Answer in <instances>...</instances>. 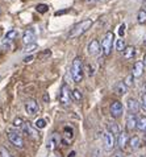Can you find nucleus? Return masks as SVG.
Segmentation results:
<instances>
[{
    "label": "nucleus",
    "instance_id": "f257e3e1",
    "mask_svg": "<svg viewBox=\"0 0 146 157\" xmlns=\"http://www.w3.org/2000/svg\"><path fill=\"white\" fill-rule=\"evenodd\" d=\"M92 24H93V21L91 19H86V20L79 21V23L75 24L74 27L71 28L70 32H68V38H78L80 36H83V34L92 27Z\"/></svg>",
    "mask_w": 146,
    "mask_h": 157
},
{
    "label": "nucleus",
    "instance_id": "2f4dec72",
    "mask_svg": "<svg viewBox=\"0 0 146 157\" xmlns=\"http://www.w3.org/2000/svg\"><path fill=\"white\" fill-rule=\"evenodd\" d=\"M13 127H17V128H23L24 127V121L21 117H16L13 120Z\"/></svg>",
    "mask_w": 146,
    "mask_h": 157
},
{
    "label": "nucleus",
    "instance_id": "9b49d317",
    "mask_svg": "<svg viewBox=\"0 0 146 157\" xmlns=\"http://www.w3.org/2000/svg\"><path fill=\"white\" fill-rule=\"evenodd\" d=\"M87 50H88V54L89 56H97L99 53H100V50H101L100 42H99L97 40H92L91 42L88 44Z\"/></svg>",
    "mask_w": 146,
    "mask_h": 157
},
{
    "label": "nucleus",
    "instance_id": "79ce46f5",
    "mask_svg": "<svg viewBox=\"0 0 146 157\" xmlns=\"http://www.w3.org/2000/svg\"><path fill=\"white\" fill-rule=\"evenodd\" d=\"M144 45L146 46V36H145V38H144Z\"/></svg>",
    "mask_w": 146,
    "mask_h": 157
},
{
    "label": "nucleus",
    "instance_id": "f704fd0d",
    "mask_svg": "<svg viewBox=\"0 0 146 157\" xmlns=\"http://www.w3.org/2000/svg\"><path fill=\"white\" fill-rule=\"evenodd\" d=\"M111 157H125V156H124L122 151H117V152H115V153L111 156Z\"/></svg>",
    "mask_w": 146,
    "mask_h": 157
},
{
    "label": "nucleus",
    "instance_id": "9d476101",
    "mask_svg": "<svg viewBox=\"0 0 146 157\" xmlns=\"http://www.w3.org/2000/svg\"><path fill=\"white\" fill-rule=\"evenodd\" d=\"M36 38H37V36H36V32L32 29V28H29V29H27L24 32V34H23V42L25 44V45H31V44H36Z\"/></svg>",
    "mask_w": 146,
    "mask_h": 157
},
{
    "label": "nucleus",
    "instance_id": "4c0bfd02",
    "mask_svg": "<svg viewBox=\"0 0 146 157\" xmlns=\"http://www.w3.org/2000/svg\"><path fill=\"white\" fill-rule=\"evenodd\" d=\"M100 0H86V3L87 4H95V3H99Z\"/></svg>",
    "mask_w": 146,
    "mask_h": 157
},
{
    "label": "nucleus",
    "instance_id": "f8f14e48",
    "mask_svg": "<svg viewBox=\"0 0 146 157\" xmlns=\"http://www.w3.org/2000/svg\"><path fill=\"white\" fill-rule=\"evenodd\" d=\"M137 121H138V117L136 116V114H129L126 115V129L128 131H133L137 128Z\"/></svg>",
    "mask_w": 146,
    "mask_h": 157
},
{
    "label": "nucleus",
    "instance_id": "cd10ccee",
    "mask_svg": "<svg viewBox=\"0 0 146 157\" xmlns=\"http://www.w3.org/2000/svg\"><path fill=\"white\" fill-rule=\"evenodd\" d=\"M124 83L128 86V89L132 87L133 85H134V75H133V74H129V75H128L125 79H124Z\"/></svg>",
    "mask_w": 146,
    "mask_h": 157
},
{
    "label": "nucleus",
    "instance_id": "c85d7f7f",
    "mask_svg": "<svg viewBox=\"0 0 146 157\" xmlns=\"http://www.w3.org/2000/svg\"><path fill=\"white\" fill-rule=\"evenodd\" d=\"M37 12H40V13H45V12L49 11V6H46V4H38L36 7Z\"/></svg>",
    "mask_w": 146,
    "mask_h": 157
},
{
    "label": "nucleus",
    "instance_id": "5701e85b",
    "mask_svg": "<svg viewBox=\"0 0 146 157\" xmlns=\"http://www.w3.org/2000/svg\"><path fill=\"white\" fill-rule=\"evenodd\" d=\"M115 48H116V50L117 52H124L126 49V44H125V41H124L122 38H119V40L115 42Z\"/></svg>",
    "mask_w": 146,
    "mask_h": 157
},
{
    "label": "nucleus",
    "instance_id": "ddd939ff",
    "mask_svg": "<svg viewBox=\"0 0 146 157\" xmlns=\"http://www.w3.org/2000/svg\"><path fill=\"white\" fill-rule=\"evenodd\" d=\"M126 106H128V111L129 112H132V114H137V112L140 111V108H141V103L137 99L130 98V99H128Z\"/></svg>",
    "mask_w": 146,
    "mask_h": 157
},
{
    "label": "nucleus",
    "instance_id": "37998d69",
    "mask_svg": "<svg viewBox=\"0 0 146 157\" xmlns=\"http://www.w3.org/2000/svg\"><path fill=\"white\" fill-rule=\"evenodd\" d=\"M138 157H146V155H140Z\"/></svg>",
    "mask_w": 146,
    "mask_h": 157
},
{
    "label": "nucleus",
    "instance_id": "39448f33",
    "mask_svg": "<svg viewBox=\"0 0 146 157\" xmlns=\"http://www.w3.org/2000/svg\"><path fill=\"white\" fill-rule=\"evenodd\" d=\"M8 140H9L16 148H24V140L21 133H19L17 131H8Z\"/></svg>",
    "mask_w": 146,
    "mask_h": 157
},
{
    "label": "nucleus",
    "instance_id": "a211bd4d",
    "mask_svg": "<svg viewBox=\"0 0 146 157\" xmlns=\"http://www.w3.org/2000/svg\"><path fill=\"white\" fill-rule=\"evenodd\" d=\"M23 129H24V132L27 133V136L32 137L33 140H38V133L32 128V125H31V124H24Z\"/></svg>",
    "mask_w": 146,
    "mask_h": 157
},
{
    "label": "nucleus",
    "instance_id": "b1692460",
    "mask_svg": "<svg viewBox=\"0 0 146 157\" xmlns=\"http://www.w3.org/2000/svg\"><path fill=\"white\" fill-rule=\"evenodd\" d=\"M71 98L75 100V102H82V99H83V95H82L80 90L78 89H74L71 91Z\"/></svg>",
    "mask_w": 146,
    "mask_h": 157
},
{
    "label": "nucleus",
    "instance_id": "473e14b6",
    "mask_svg": "<svg viewBox=\"0 0 146 157\" xmlns=\"http://www.w3.org/2000/svg\"><path fill=\"white\" fill-rule=\"evenodd\" d=\"M141 108H142L144 111H146V91L142 93V97H141Z\"/></svg>",
    "mask_w": 146,
    "mask_h": 157
},
{
    "label": "nucleus",
    "instance_id": "393cba45",
    "mask_svg": "<svg viewBox=\"0 0 146 157\" xmlns=\"http://www.w3.org/2000/svg\"><path fill=\"white\" fill-rule=\"evenodd\" d=\"M137 21L138 24H146V11L140 10L138 13H137Z\"/></svg>",
    "mask_w": 146,
    "mask_h": 157
},
{
    "label": "nucleus",
    "instance_id": "0eeeda50",
    "mask_svg": "<svg viewBox=\"0 0 146 157\" xmlns=\"http://www.w3.org/2000/svg\"><path fill=\"white\" fill-rule=\"evenodd\" d=\"M25 111H27V114L29 116H34L40 111V106H38V103L34 99H28L25 102Z\"/></svg>",
    "mask_w": 146,
    "mask_h": 157
},
{
    "label": "nucleus",
    "instance_id": "a878e982",
    "mask_svg": "<svg viewBox=\"0 0 146 157\" xmlns=\"http://www.w3.org/2000/svg\"><path fill=\"white\" fill-rule=\"evenodd\" d=\"M109 132H112L115 136H119V135L121 133L119 124H117V123H111V124H109Z\"/></svg>",
    "mask_w": 146,
    "mask_h": 157
},
{
    "label": "nucleus",
    "instance_id": "a19ab883",
    "mask_svg": "<svg viewBox=\"0 0 146 157\" xmlns=\"http://www.w3.org/2000/svg\"><path fill=\"white\" fill-rule=\"evenodd\" d=\"M144 65L146 66V54H145V58H144Z\"/></svg>",
    "mask_w": 146,
    "mask_h": 157
},
{
    "label": "nucleus",
    "instance_id": "c03bdc74",
    "mask_svg": "<svg viewBox=\"0 0 146 157\" xmlns=\"http://www.w3.org/2000/svg\"><path fill=\"white\" fill-rule=\"evenodd\" d=\"M145 135H146V131H145Z\"/></svg>",
    "mask_w": 146,
    "mask_h": 157
},
{
    "label": "nucleus",
    "instance_id": "aec40b11",
    "mask_svg": "<svg viewBox=\"0 0 146 157\" xmlns=\"http://www.w3.org/2000/svg\"><path fill=\"white\" fill-rule=\"evenodd\" d=\"M122 56L125 59H132L136 56V48L134 46H126V49L122 52Z\"/></svg>",
    "mask_w": 146,
    "mask_h": 157
},
{
    "label": "nucleus",
    "instance_id": "1a4fd4ad",
    "mask_svg": "<svg viewBox=\"0 0 146 157\" xmlns=\"http://www.w3.org/2000/svg\"><path fill=\"white\" fill-rule=\"evenodd\" d=\"M59 143H61V136H59L57 132H54V133H51V136L49 139V143H48V145H46V148H48V151L54 152L55 149H57V147L59 145Z\"/></svg>",
    "mask_w": 146,
    "mask_h": 157
},
{
    "label": "nucleus",
    "instance_id": "c756f323",
    "mask_svg": "<svg viewBox=\"0 0 146 157\" xmlns=\"http://www.w3.org/2000/svg\"><path fill=\"white\" fill-rule=\"evenodd\" d=\"M0 156L2 157H13L11 155V152L7 149V148H4V147H0Z\"/></svg>",
    "mask_w": 146,
    "mask_h": 157
},
{
    "label": "nucleus",
    "instance_id": "dca6fc26",
    "mask_svg": "<svg viewBox=\"0 0 146 157\" xmlns=\"http://www.w3.org/2000/svg\"><path fill=\"white\" fill-rule=\"evenodd\" d=\"M144 67L145 65L142 61H137V62L134 63V66H133V75H134V78H140L141 75L144 74Z\"/></svg>",
    "mask_w": 146,
    "mask_h": 157
},
{
    "label": "nucleus",
    "instance_id": "20e7f679",
    "mask_svg": "<svg viewBox=\"0 0 146 157\" xmlns=\"http://www.w3.org/2000/svg\"><path fill=\"white\" fill-rule=\"evenodd\" d=\"M70 99H72L71 98V90H70V87H68V85L63 83L61 87V91H59V102H61L62 106H68Z\"/></svg>",
    "mask_w": 146,
    "mask_h": 157
},
{
    "label": "nucleus",
    "instance_id": "2eb2a0df",
    "mask_svg": "<svg viewBox=\"0 0 146 157\" xmlns=\"http://www.w3.org/2000/svg\"><path fill=\"white\" fill-rule=\"evenodd\" d=\"M74 137V129L70 125H66L65 128H63V135H62V141L67 144L68 141L71 140V139Z\"/></svg>",
    "mask_w": 146,
    "mask_h": 157
},
{
    "label": "nucleus",
    "instance_id": "412c9836",
    "mask_svg": "<svg viewBox=\"0 0 146 157\" xmlns=\"http://www.w3.org/2000/svg\"><path fill=\"white\" fill-rule=\"evenodd\" d=\"M137 128H138V131H142V132H145V131H146V115L138 116V121H137Z\"/></svg>",
    "mask_w": 146,
    "mask_h": 157
},
{
    "label": "nucleus",
    "instance_id": "4be33fe9",
    "mask_svg": "<svg viewBox=\"0 0 146 157\" xmlns=\"http://www.w3.org/2000/svg\"><path fill=\"white\" fill-rule=\"evenodd\" d=\"M16 37H17V32H16V30H15V29L9 30V32L5 34V37H4V44H8V42L13 41Z\"/></svg>",
    "mask_w": 146,
    "mask_h": 157
},
{
    "label": "nucleus",
    "instance_id": "ea45409f",
    "mask_svg": "<svg viewBox=\"0 0 146 157\" xmlns=\"http://www.w3.org/2000/svg\"><path fill=\"white\" fill-rule=\"evenodd\" d=\"M142 7H144V8H142V10H144V11H146V0H145V2H144V4H142Z\"/></svg>",
    "mask_w": 146,
    "mask_h": 157
},
{
    "label": "nucleus",
    "instance_id": "f03ea898",
    "mask_svg": "<svg viewBox=\"0 0 146 157\" xmlns=\"http://www.w3.org/2000/svg\"><path fill=\"white\" fill-rule=\"evenodd\" d=\"M83 70H84V67H83L82 58L75 57L74 61H72V65H71V77L75 83H80V82L83 81V74H84Z\"/></svg>",
    "mask_w": 146,
    "mask_h": 157
},
{
    "label": "nucleus",
    "instance_id": "58836bf2",
    "mask_svg": "<svg viewBox=\"0 0 146 157\" xmlns=\"http://www.w3.org/2000/svg\"><path fill=\"white\" fill-rule=\"evenodd\" d=\"M49 99H50V98H49V95H48V93H45V94H44V100H45V102H46V103H48V102H49Z\"/></svg>",
    "mask_w": 146,
    "mask_h": 157
},
{
    "label": "nucleus",
    "instance_id": "6e6552de",
    "mask_svg": "<svg viewBox=\"0 0 146 157\" xmlns=\"http://www.w3.org/2000/svg\"><path fill=\"white\" fill-rule=\"evenodd\" d=\"M111 115H112V117H115V119H117V117H120L122 115L124 112V106L121 102H119V100H116V102H113L112 104H111Z\"/></svg>",
    "mask_w": 146,
    "mask_h": 157
},
{
    "label": "nucleus",
    "instance_id": "72a5a7b5",
    "mask_svg": "<svg viewBox=\"0 0 146 157\" xmlns=\"http://www.w3.org/2000/svg\"><path fill=\"white\" fill-rule=\"evenodd\" d=\"M50 56H51V52H50V50H45L44 53H42V54L40 56V58H42V59H44L45 57H50Z\"/></svg>",
    "mask_w": 146,
    "mask_h": 157
},
{
    "label": "nucleus",
    "instance_id": "6ab92c4d",
    "mask_svg": "<svg viewBox=\"0 0 146 157\" xmlns=\"http://www.w3.org/2000/svg\"><path fill=\"white\" fill-rule=\"evenodd\" d=\"M128 145L130 147V149L132 151H136V149H138V148L141 147V139L138 136H132L129 139V144Z\"/></svg>",
    "mask_w": 146,
    "mask_h": 157
},
{
    "label": "nucleus",
    "instance_id": "a18cd8bd",
    "mask_svg": "<svg viewBox=\"0 0 146 157\" xmlns=\"http://www.w3.org/2000/svg\"><path fill=\"white\" fill-rule=\"evenodd\" d=\"M0 13H2V11H0Z\"/></svg>",
    "mask_w": 146,
    "mask_h": 157
},
{
    "label": "nucleus",
    "instance_id": "7ed1b4c3",
    "mask_svg": "<svg viewBox=\"0 0 146 157\" xmlns=\"http://www.w3.org/2000/svg\"><path fill=\"white\" fill-rule=\"evenodd\" d=\"M113 42H115V34L112 32H107V34L104 36V38H103V41H101V52H103L104 56L111 54Z\"/></svg>",
    "mask_w": 146,
    "mask_h": 157
},
{
    "label": "nucleus",
    "instance_id": "c9c22d12",
    "mask_svg": "<svg viewBox=\"0 0 146 157\" xmlns=\"http://www.w3.org/2000/svg\"><path fill=\"white\" fill-rule=\"evenodd\" d=\"M124 32H125V25H120V29H119V34H120V36H124Z\"/></svg>",
    "mask_w": 146,
    "mask_h": 157
},
{
    "label": "nucleus",
    "instance_id": "e433bc0d",
    "mask_svg": "<svg viewBox=\"0 0 146 157\" xmlns=\"http://www.w3.org/2000/svg\"><path fill=\"white\" fill-rule=\"evenodd\" d=\"M33 58H34L33 56H28V57H25V58H24V62H25V63H28V62H32V61H33Z\"/></svg>",
    "mask_w": 146,
    "mask_h": 157
},
{
    "label": "nucleus",
    "instance_id": "7c9ffc66",
    "mask_svg": "<svg viewBox=\"0 0 146 157\" xmlns=\"http://www.w3.org/2000/svg\"><path fill=\"white\" fill-rule=\"evenodd\" d=\"M37 44H31V45H25L24 48V52L25 53H31V52H33L34 49H37Z\"/></svg>",
    "mask_w": 146,
    "mask_h": 157
},
{
    "label": "nucleus",
    "instance_id": "4468645a",
    "mask_svg": "<svg viewBox=\"0 0 146 157\" xmlns=\"http://www.w3.org/2000/svg\"><path fill=\"white\" fill-rule=\"evenodd\" d=\"M128 144H129V139H128V135L126 132H124V131H121V133L117 136V145L120 148V151H122L124 148H125Z\"/></svg>",
    "mask_w": 146,
    "mask_h": 157
},
{
    "label": "nucleus",
    "instance_id": "bb28decb",
    "mask_svg": "<svg viewBox=\"0 0 146 157\" xmlns=\"http://www.w3.org/2000/svg\"><path fill=\"white\" fill-rule=\"evenodd\" d=\"M34 127H36L37 129H44V128L46 127V120L42 119V117L37 119L36 121H34Z\"/></svg>",
    "mask_w": 146,
    "mask_h": 157
},
{
    "label": "nucleus",
    "instance_id": "f3484780",
    "mask_svg": "<svg viewBox=\"0 0 146 157\" xmlns=\"http://www.w3.org/2000/svg\"><path fill=\"white\" fill-rule=\"evenodd\" d=\"M115 93L117 94V95H120V97H122V95H125L128 93V86L124 83V81L117 82V83H116V86H115Z\"/></svg>",
    "mask_w": 146,
    "mask_h": 157
},
{
    "label": "nucleus",
    "instance_id": "423d86ee",
    "mask_svg": "<svg viewBox=\"0 0 146 157\" xmlns=\"http://www.w3.org/2000/svg\"><path fill=\"white\" fill-rule=\"evenodd\" d=\"M103 144H104L105 151H112L115 148V135L109 131H105L103 135Z\"/></svg>",
    "mask_w": 146,
    "mask_h": 157
}]
</instances>
